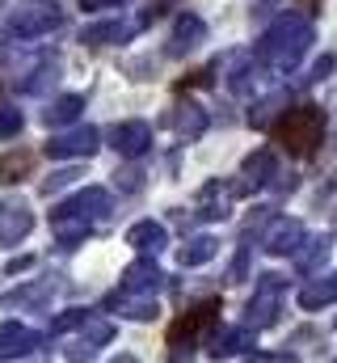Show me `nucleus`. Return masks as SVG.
Instances as JSON below:
<instances>
[{
	"label": "nucleus",
	"instance_id": "nucleus-26",
	"mask_svg": "<svg viewBox=\"0 0 337 363\" xmlns=\"http://www.w3.org/2000/svg\"><path fill=\"white\" fill-rule=\"evenodd\" d=\"M215 254H219V241L202 233V237H190V241H185V245L177 250V262H181L185 271H194V267H207V262H211Z\"/></svg>",
	"mask_w": 337,
	"mask_h": 363
},
{
	"label": "nucleus",
	"instance_id": "nucleus-22",
	"mask_svg": "<svg viewBox=\"0 0 337 363\" xmlns=\"http://www.w3.org/2000/svg\"><path fill=\"white\" fill-rule=\"evenodd\" d=\"M127 245H131L135 254H161L168 245V228L156 224V220H139V224L127 228Z\"/></svg>",
	"mask_w": 337,
	"mask_h": 363
},
{
	"label": "nucleus",
	"instance_id": "nucleus-33",
	"mask_svg": "<svg viewBox=\"0 0 337 363\" xmlns=\"http://www.w3.org/2000/svg\"><path fill=\"white\" fill-rule=\"evenodd\" d=\"M21 127H25L21 110H17V106H0V140H13V135H21Z\"/></svg>",
	"mask_w": 337,
	"mask_h": 363
},
{
	"label": "nucleus",
	"instance_id": "nucleus-25",
	"mask_svg": "<svg viewBox=\"0 0 337 363\" xmlns=\"http://www.w3.org/2000/svg\"><path fill=\"white\" fill-rule=\"evenodd\" d=\"M81 110H84V97H81V93H64V97H55V101L42 110V123H47L51 131H59V127L81 123Z\"/></svg>",
	"mask_w": 337,
	"mask_h": 363
},
{
	"label": "nucleus",
	"instance_id": "nucleus-2",
	"mask_svg": "<svg viewBox=\"0 0 337 363\" xmlns=\"http://www.w3.org/2000/svg\"><path fill=\"white\" fill-rule=\"evenodd\" d=\"M215 325H219V300H202V304H194L190 313H181V317L168 325V355H173V359L194 355L198 347L211 342Z\"/></svg>",
	"mask_w": 337,
	"mask_h": 363
},
{
	"label": "nucleus",
	"instance_id": "nucleus-9",
	"mask_svg": "<svg viewBox=\"0 0 337 363\" xmlns=\"http://www.w3.org/2000/svg\"><path fill=\"white\" fill-rule=\"evenodd\" d=\"M207 110L198 106V101H177V106H168L165 114V127L181 140V144H194V140H202L207 135Z\"/></svg>",
	"mask_w": 337,
	"mask_h": 363
},
{
	"label": "nucleus",
	"instance_id": "nucleus-39",
	"mask_svg": "<svg viewBox=\"0 0 337 363\" xmlns=\"http://www.w3.org/2000/svg\"><path fill=\"white\" fill-rule=\"evenodd\" d=\"M30 267H34V258H13L4 271H8V274H21V271H30Z\"/></svg>",
	"mask_w": 337,
	"mask_h": 363
},
{
	"label": "nucleus",
	"instance_id": "nucleus-17",
	"mask_svg": "<svg viewBox=\"0 0 337 363\" xmlns=\"http://www.w3.org/2000/svg\"><path fill=\"white\" fill-rule=\"evenodd\" d=\"M257 351V330L253 325H236V330H224V334H211V347L207 355L211 359H241Z\"/></svg>",
	"mask_w": 337,
	"mask_h": 363
},
{
	"label": "nucleus",
	"instance_id": "nucleus-35",
	"mask_svg": "<svg viewBox=\"0 0 337 363\" xmlns=\"http://www.w3.org/2000/svg\"><path fill=\"white\" fill-rule=\"evenodd\" d=\"M76 178H81V169H59V174H51V178L42 182V194H55V190H64V186H72Z\"/></svg>",
	"mask_w": 337,
	"mask_h": 363
},
{
	"label": "nucleus",
	"instance_id": "nucleus-38",
	"mask_svg": "<svg viewBox=\"0 0 337 363\" xmlns=\"http://www.w3.org/2000/svg\"><path fill=\"white\" fill-rule=\"evenodd\" d=\"M249 271V245H241V254H236V262H232V283H241Z\"/></svg>",
	"mask_w": 337,
	"mask_h": 363
},
{
	"label": "nucleus",
	"instance_id": "nucleus-8",
	"mask_svg": "<svg viewBox=\"0 0 337 363\" xmlns=\"http://www.w3.org/2000/svg\"><path fill=\"white\" fill-rule=\"evenodd\" d=\"M304 237H308V228H304L299 220L278 216V220H270V228H265V237H261V250H265L270 258H291V254L304 245Z\"/></svg>",
	"mask_w": 337,
	"mask_h": 363
},
{
	"label": "nucleus",
	"instance_id": "nucleus-10",
	"mask_svg": "<svg viewBox=\"0 0 337 363\" xmlns=\"http://www.w3.org/2000/svg\"><path fill=\"white\" fill-rule=\"evenodd\" d=\"M110 148L122 157V161H139L148 148H152V127L131 118V123H114L110 127Z\"/></svg>",
	"mask_w": 337,
	"mask_h": 363
},
{
	"label": "nucleus",
	"instance_id": "nucleus-40",
	"mask_svg": "<svg viewBox=\"0 0 337 363\" xmlns=\"http://www.w3.org/2000/svg\"><path fill=\"white\" fill-rule=\"evenodd\" d=\"M304 4H321V0H304Z\"/></svg>",
	"mask_w": 337,
	"mask_h": 363
},
{
	"label": "nucleus",
	"instance_id": "nucleus-34",
	"mask_svg": "<svg viewBox=\"0 0 337 363\" xmlns=\"http://www.w3.org/2000/svg\"><path fill=\"white\" fill-rule=\"evenodd\" d=\"M333 55H321V60H316V64H312V68H308V77H304V85H321V81H325V77H329V72H333Z\"/></svg>",
	"mask_w": 337,
	"mask_h": 363
},
{
	"label": "nucleus",
	"instance_id": "nucleus-30",
	"mask_svg": "<svg viewBox=\"0 0 337 363\" xmlns=\"http://www.w3.org/2000/svg\"><path fill=\"white\" fill-rule=\"evenodd\" d=\"M51 81H59V64H55V60H47L42 68H34L17 89L21 93H42V89H51Z\"/></svg>",
	"mask_w": 337,
	"mask_h": 363
},
{
	"label": "nucleus",
	"instance_id": "nucleus-27",
	"mask_svg": "<svg viewBox=\"0 0 337 363\" xmlns=\"http://www.w3.org/2000/svg\"><path fill=\"white\" fill-rule=\"evenodd\" d=\"M329 250H333V237H312V241L304 237V245H299L291 258H295V267H299V271H321V267H325V258H329Z\"/></svg>",
	"mask_w": 337,
	"mask_h": 363
},
{
	"label": "nucleus",
	"instance_id": "nucleus-14",
	"mask_svg": "<svg viewBox=\"0 0 337 363\" xmlns=\"http://www.w3.org/2000/svg\"><path fill=\"white\" fill-rule=\"evenodd\" d=\"M165 287V271L156 267V254H139L127 271H122V291H139V296H156Z\"/></svg>",
	"mask_w": 337,
	"mask_h": 363
},
{
	"label": "nucleus",
	"instance_id": "nucleus-21",
	"mask_svg": "<svg viewBox=\"0 0 337 363\" xmlns=\"http://www.w3.org/2000/svg\"><path fill=\"white\" fill-rule=\"evenodd\" d=\"M110 338H114V321H110V317H88L81 325V342L68 347V359H88V355H97L101 347H110Z\"/></svg>",
	"mask_w": 337,
	"mask_h": 363
},
{
	"label": "nucleus",
	"instance_id": "nucleus-19",
	"mask_svg": "<svg viewBox=\"0 0 337 363\" xmlns=\"http://www.w3.org/2000/svg\"><path fill=\"white\" fill-rule=\"evenodd\" d=\"M295 304H299L304 313H321V308L337 304V271H321L316 279H308V283L299 287Z\"/></svg>",
	"mask_w": 337,
	"mask_h": 363
},
{
	"label": "nucleus",
	"instance_id": "nucleus-7",
	"mask_svg": "<svg viewBox=\"0 0 337 363\" xmlns=\"http://www.w3.org/2000/svg\"><path fill=\"white\" fill-rule=\"evenodd\" d=\"M207 43V21L198 13H177L173 30H168V43H165V55L168 60H185L190 51H198Z\"/></svg>",
	"mask_w": 337,
	"mask_h": 363
},
{
	"label": "nucleus",
	"instance_id": "nucleus-24",
	"mask_svg": "<svg viewBox=\"0 0 337 363\" xmlns=\"http://www.w3.org/2000/svg\"><path fill=\"white\" fill-rule=\"evenodd\" d=\"M110 308H118L127 321H152V317L161 313L156 296H139V291H118V296H110Z\"/></svg>",
	"mask_w": 337,
	"mask_h": 363
},
{
	"label": "nucleus",
	"instance_id": "nucleus-31",
	"mask_svg": "<svg viewBox=\"0 0 337 363\" xmlns=\"http://www.w3.org/2000/svg\"><path fill=\"white\" fill-rule=\"evenodd\" d=\"M84 321H88V308H64L55 321H51V338H59V334H72V330H81Z\"/></svg>",
	"mask_w": 337,
	"mask_h": 363
},
{
	"label": "nucleus",
	"instance_id": "nucleus-28",
	"mask_svg": "<svg viewBox=\"0 0 337 363\" xmlns=\"http://www.w3.org/2000/svg\"><path fill=\"white\" fill-rule=\"evenodd\" d=\"M51 296H55V279H47V283L38 279V283H30V287H17V291H8L0 304H4V308H25V304H47Z\"/></svg>",
	"mask_w": 337,
	"mask_h": 363
},
{
	"label": "nucleus",
	"instance_id": "nucleus-23",
	"mask_svg": "<svg viewBox=\"0 0 337 363\" xmlns=\"http://www.w3.org/2000/svg\"><path fill=\"white\" fill-rule=\"evenodd\" d=\"M51 233H55V241H59L64 250H76L84 237L93 233V220L72 216V211H51Z\"/></svg>",
	"mask_w": 337,
	"mask_h": 363
},
{
	"label": "nucleus",
	"instance_id": "nucleus-18",
	"mask_svg": "<svg viewBox=\"0 0 337 363\" xmlns=\"http://www.w3.org/2000/svg\"><path fill=\"white\" fill-rule=\"evenodd\" d=\"M274 178H278V161H274V152H270V148H257V152H249V157L241 161L236 194H249V190H257V186H270Z\"/></svg>",
	"mask_w": 337,
	"mask_h": 363
},
{
	"label": "nucleus",
	"instance_id": "nucleus-13",
	"mask_svg": "<svg viewBox=\"0 0 337 363\" xmlns=\"http://www.w3.org/2000/svg\"><path fill=\"white\" fill-rule=\"evenodd\" d=\"M139 34V21H122V17H110V21H93L81 30L84 47H122Z\"/></svg>",
	"mask_w": 337,
	"mask_h": 363
},
{
	"label": "nucleus",
	"instance_id": "nucleus-37",
	"mask_svg": "<svg viewBox=\"0 0 337 363\" xmlns=\"http://www.w3.org/2000/svg\"><path fill=\"white\" fill-rule=\"evenodd\" d=\"M131 0H81L84 13H105V9H127Z\"/></svg>",
	"mask_w": 337,
	"mask_h": 363
},
{
	"label": "nucleus",
	"instance_id": "nucleus-15",
	"mask_svg": "<svg viewBox=\"0 0 337 363\" xmlns=\"http://www.w3.org/2000/svg\"><path fill=\"white\" fill-rule=\"evenodd\" d=\"M42 347V334L21 321H0V359H25Z\"/></svg>",
	"mask_w": 337,
	"mask_h": 363
},
{
	"label": "nucleus",
	"instance_id": "nucleus-3",
	"mask_svg": "<svg viewBox=\"0 0 337 363\" xmlns=\"http://www.w3.org/2000/svg\"><path fill=\"white\" fill-rule=\"evenodd\" d=\"M325 140V110L321 106H291L278 123V144L291 152V157H312Z\"/></svg>",
	"mask_w": 337,
	"mask_h": 363
},
{
	"label": "nucleus",
	"instance_id": "nucleus-4",
	"mask_svg": "<svg viewBox=\"0 0 337 363\" xmlns=\"http://www.w3.org/2000/svg\"><path fill=\"white\" fill-rule=\"evenodd\" d=\"M59 26H64V13L55 4H47V0H25V4H17L4 17V34L8 38H21V43L42 38V34H55Z\"/></svg>",
	"mask_w": 337,
	"mask_h": 363
},
{
	"label": "nucleus",
	"instance_id": "nucleus-20",
	"mask_svg": "<svg viewBox=\"0 0 337 363\" xmlns=\"http://www.w3.org/2000/svg\"><path fill=\"white\" fill-rule=\"evenodd\" d=\"M34 233V211L25 203H0V245H17Z\"/></svg>",
	"mask_w": 337,
	"mask_h": 363
},
{
	"label": "nucleus",
	"instance_id": "nucleus-32",
	"mask_svg": "<svg viewBox=\"0 0 337 363\" xmlns=\"http://www.w3.org/2000/svg\"><path fill=\"white\" fill-rule=\"evenodd\" d=\"M282 101H287V97H282V93H274V97H261V101H257V106H253L249 123H253V127H257V131H261V127H270V118H274V114H278V106H282Z\"/></svg>",
	"mask_w": 337,
	"mask_h": 363
},
{
	"label": "nucleus",
	"instance_id": "nucleus-29",
	"mask_svg": "<svg viewBox=\"0 0 337 363\" xmlns=\"http://www.w3.org/2000/svg\"><path fill=\"white\" fill-rule=\"evenodd\" d=\"M30 169H34V152L30 148H13V152L0 157V182H8V186L30 178Z\"/></svg>",
	"mask_w": 337,
	"mask_h": 363
},
{
	"label": "nucleus",
	"instance_id": "nucleus-1",
	"mask_svg": "<svg viewBox=\"0 0 337 363\" xmlns=\"http://www.w3.org/2000/svg\"><path fill=\"white\" fill-rule=\"evenodd\" d=\"M312 43H316L312 21L299 17V13H282V17L261 34V43H257V60H261L265 68H274V72H291V68H299V60L308 55Z\"/></svg>",
	"mask_w": 337,
	"mask_h": 363
},
{
	"label": "nucleus",
	"instance_id": "nucleus-36",
	"mask_svg": "<svg viewBox=\"0 0 337 363\" xmlns=\"http://www.w3.org/2000/svg\"><path fill=\"white\" fill-rule=\"evenodd\" d=\"M144 186V174L139 169H118V190H127V194H135Z\"/></svg>",
	"mask_w": 337,
	"mask_h": 363
},
{
	"label": "nucleus",
	"instance_id": "nucleus-11",
	"mask_svg": "<svg viewBox=\"0 0 337 363\" xmlns=\"http://www.w3.org/2000/svg\"><path fill=\"white\" fill-rule=\"evenodd\" d=\"M55 211H72V216H84V220H105L110 211H114V194L105 190V186H84V190H76L72 199H64Z\"/></svg>",
	"mask_w": 337,
	"mask_h": 363
},
{
	"label": "nucleus",
	"instance_id": "nucleus-12",
	"mask_svg": "<svg viewBox=\"0 0 337 363\" xmlns=\"http://www.w3.org/2000/svg\"><path fill=\"white\" fill-rule=\"evenodd\" d=\"M219 68H224V77H228V89L245 97V93L257 89V72H261L265 64L257 60V51H253V55L249 51H232L228 60H219Z\"/></svg>",
	"mask_w": 337,
	"mask_h": 363
},
{
	"label": "nucleus",
	"instance_id": "nucleus-16",
	"mask_svg": "<svg viewBox=\"0 0 337 363\" xmlns=\"http://www.w3.org/2000/svg\"><path fill=\"white\" fill-rule=\"evenodd\" d=\"M232 194H236V182L232 186H224V182H207L202 190H198V199H194V211H198V220H228L232 216Z\"/></svg>",
	"mask_w": 337,
	"mask_h": 363
},
{
	"label": "nucleus",
	"instance_id": "nucleus-6",
	"mask_svg": "<svg viewBox=\"0 0 337 363\" xmlns=\"http://www.w3.org/2000/svg\"><path fill=\"white\" fill-rule=\"evenodd\" d=\"M97 148H101V131H97L93 123H72V127H59V131L42 144V152H47L51 161H88Z\"/></svg>",
	"mask_w": 337,
	"mask_h": 363
},
{
	"label": "nucleus",
	"instance_id": "nucleus-5",
	"mask_svg": "<svg viewBox=\"0 0 337 363\" xmlns=\"http://www.w3.org/2000/svg\"><path fill=\"white\" fill-rule=\"evenodd\" d=\"M282 287H287L282 274H274V271L257 274V291H253L249 304H245V325H253V330L278 325V317H282Z\"/></svg>",
	"mask_w": 337,
	"mask_h": 363
}]
</instances>
